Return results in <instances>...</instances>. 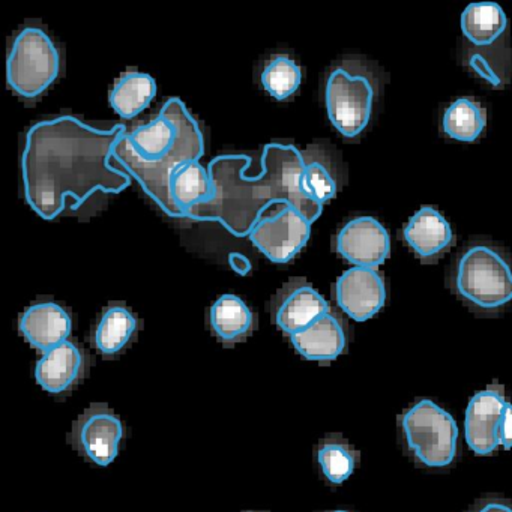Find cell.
<instances>
[{
  "label": "cell",
  "mask_w": 512,
  "mask_h": 512,
  "mask_svg": "<svg viewBox=\"0 0 512 512\" xmlns=\"http://www.w3.org/2000/svg\"><path fill=\"white\" fill-rule=\"evenodd\" d=\"M125 133L124 125L100 130L70 115L32 125L22 154L28 205L44 220H56L68 202L79 208L97 194L122 193L131 176L112 155Z\"/></svg>",
  "instance_id": "1"
},
{
  "label": "cell",
  "mask_w": 512,
  "mask_h": 512,
  "mask_svg": "<svg viewBox=\"0 0 512 512\" xmlns=\"http://www.w3.org/2000/svg\"><path fill=\"white\" fill-rule=\"evenodd\" d=\"M251 157L227 154L209 163L214 197L199 203L185 218L218 221L227 232L238 238L250 236L265 211L281 203L293 206L311 224L322 215L323 205L305 196L301 176L305 167L304 152L296 146L268 143L260 157L259 175L248 176Z\"/></svg>",
  "instance_id": "2"
},
{
  "label": "cell",
  "mask_w": 512,
  "mask_h": 512,
  "mask_svg": "<svg viewBox=\"0 0 512 512\" xmlns=\"http://www.w3.org/2000/svg\"><path fill=\"white\" fill-rule=\"evenodd\" d=\"M203 154L205 139L199 122L179 98H170L154 121L119 139L112 163L136 179L169 217L185 218L170 196V179L178 167L199 163Z\"/></svg>",
  "instance_id": "3"
},
{
  "label": "cell",
  "mask_w": 512,
  "mask_h": 512,
  "mask_svg": "<svg viewBox=\"0 0 512 512\" xmlns=\"http://www.w3.org/2000/svg\"><path fill=\"white\" fill-rule=\"evenodd\" d=\"M58 43L41 25H26L14 35L8 50L7 82L22 100L43 97L61 76Z\"/></svg>",
  "instance_id": "4"
},
{
  "label": "cell",
  "mask_w": 512,
  "mask_h": 512,
  "mask_svg": "<svg viewBox=\"0 0 512 512\" xmlns=\"http://www.w3.org/2000/svg\"><path fill=\"white\" fill-rule=\"evenodd\" d=\"M455 289L473 307L499 310L512 301L511 265L494 248L473 245L458 260Z\"/></svg>",
  "instance_id": "5"
},
{
  "label": "cell",
  "mask_w": 512,
  "mask_h": 512,
  "mask_svg": "<svg viewBox=\"0 0 512 512\" xmlns=\"http://www.w3.org/2000/svg\"><path fill=\"white\" fill-rule=\"evenodd\" d=\"M410 454L427 467H445L457 454L458 427L451 413L434 401H416L400 416Z\"/></svg>",
  "instance_id": "6"
},
{
  "label": "cell",
  "mask_w": 512,
  "mask_h": 512,
  "mask_svg": "<svg viewBox=\"0 0 512 512\" xmlns=\"http://www.w3.org/2000/svg\"><path fill=\"white\" fill-rule=\"evenodd\" d=\"M374 97L373 80L364 70L338 65L326 77L325 104L329 121L347 139H355L370 124Z\"/></svg>",
  "instance_id": "7"
},
{
  "label": "cell",
  "mask_w": 512,
  "mask_h": 512,
  "mask_svg": "<svg viewBox=\"0 0 512 512\" xmlns=\"http://www.w3.org/2000/svg\"><path fill=\"white\" fill-rule=\"evenodd\" d=\"M311 236V223L293 206L281 203L271 217H263L251 232L257 250L271 262L284 265L301 253Z\"/></svg>",
  "instance_id": "8"
},
{
  "label": "cell",
  "mask_w": 512,
  "mask_h": 512,
  "mask_svg": "<svg viewBox=\"0 0 512 512\" xmlns=\"http://www.w3.org/2000/svg\"><path fill=\"white\" fill-rule=\"evenodd\" d=\"M124 424L106 404L95 403L74 422L70 442L74 448L98 466H109L119 452Z\"/></svg>",
  "instance_id": "9"
},
{
  "label": "cell",
  "mask_w": 512,
  "mask_h": 512,
  "mask_svg": "<svg viewBox=\"0 0 512 512\" xmlns=\"http://www.w3.org/2000/svg\"><path fill=\"white\" fill-rule=\"evenodd\" d=\"M335 251L355 268L377 269L391 254V239L376 218H353L338 232Z\"/></svg>",
  "instance_id": "10"
},
{
  "label": "cell",
  "mask_w": 512,
  "mask_h": 512,
  "mask_svg": "<svg viewBox=\"0 0 512 512\" xmlns=\"http://www.w3.org/2000/svg\"><path fill=\"white\" fill-rule=\"evenodd\" d=\"M506 403L505 388L497 382L470 398L464 419V433L467 445L475 454H493L500 445L497 431Z\"/></svg>",
  "instance_id": "11"
},
{
  "label": "cell",
  "mask_w": 512,
  "mask_h": 512,
  "mask_svg": "<svg viewBox=\"0 0 512 512\" xmlns=\"http://www.w3.org/2000/svg\"><path fill=\"white\" fill-rule=\"evenodd\" d=\"M272 322L293 335L329 313L326 299L305 280H292L281 287L272 301Z\"/></svg>",
  "instance_id": "12"
},
{
  "label": "cell",
  "mask_w": 512,
  "mask_h": 512,
  "mask_svg": "<svg viewBox=\"0 0 512 512\" xmlns=\"http://www.w3.org/2000/svg\"><path fill=\"white\" fill-rule=\"evenodd\" d=\"M338 307L356 322L376 316L386 302L383 275L377 269L352 268L335 283Z\"/></svg>",
  "instance_id": "13"
},
{
  "label": "cell",
  "mask_w": 512,
  "mask_h": 512,
  "mask_svg": "<svg viewBox=\"0 0 512 512\" xmlns=\"http://www.w3.org/2000/svg\"><path fill=\"white\" fill-rule=\"evenodd\" d=\"M88 367V353L68 340L44 352L35 365V379L50 394L61 395L71 391L85 377Z\"/></svg>",
  "instance_id": "14"
},
{
  "label": "cell",
  "mask_w": 512,
  "mask_h": 512,
  "mask_svg": "<svg viewBox=\"0 0 512 512\" xmlns=\"http://www.w3.org/2000/svg\"><path fill=\"white\" fill-rule=\"evenodd\" d=\"M19 329L32 347L49 352L53 347L68 341L73 331V319L56 302H35L20 316Z\"/></svg>",
  "instance_id": "15"
},
{
  "label": "cell",
  "mask_w": 512,
  "mask_h": 512,
  "mask_svg": "<svg viewBox=\"0 0 512 512\" xmlns=\"http://www.w3.org/2000/svg\"><path fill=\"white\" fill-rule=\"evenodd\" d=\"M403 236L413 253L425 263L439 259L454 244V232L448 221L430 206H424L410 218Z\"/></svg>",
  "instance_id": "16"
},
{
  "label": "cell",
  "mask_w": 512,
  "mask_h": 512,
  "mask_svg": "<svg viewBox=\"0 0 512 512\" xmlns=\"http://www.w3.org/2000/svg\"><path fill=\"white\" fill-rule=\"evenodd\" d=\"M299 355L310 361L331 362L346 349L347 335L343 320L337 314L326 313L319 320L290 335Z\"/></svg>",
  "instance_id": "17"
},
{
  "label": "cell",
  "mask_w": 512,
  "mask_h": 512,
  "mask_svg": "<svg viewBox=\"0 0 512 512\" xmlns=\"http://www.w3.org/2000/svg\"><path fill=\"white\" fill-rule=\"evenodd\" d=\"M209 325L226 346L241 343L256 328V316L239 296H220L209 310Z\"/></svg>",
  "instance_id": "18"
},
{
  "label": "cell",
  "mask_w": 512,
  "mask_h": 512,
  "mask_svg": "<svg viewBox=\"0 0 512 512\" xmlns=\"http://www.w3.org/2000/svg\"><path fill=\"white\" fill-rule=\"evenodd\" d=\"M139 320L136 314L122 304L104 308L92 332V344L104 356L121 353L136 337Z\"/></svg>",
  "instance_id": "19"
},
{
  "label": "cell",
  "mask_w": 512,
  "mask_h": 512,
  "mask_svg": "<svg viewBox=\"0 0 512 512\" xmlns=\"http://www.w3.org/2000/svg\"><path fill=\"white\" fill-rule=\"evenodd\" d=\"M157 95V82L154 77L137 70H128L116 79L109 101L112 109L121 118L133 119L148 109Z\"/></svg>",
  "instance_id": "20"
},
{
  "label": "cell",
  "mask_w": 512,
  "mask_h": 512,
  "mask_svg": "<svg viewBox=\"0 0 512 512\" xmlns=\"http://www.w3.org/2000/svg\"><path fill=\"white\" fill-rule=\"evenodd\" d=\"M505 13L494 2L470 4L461 14V31L469 43L481 49L493 46L506 31Z\"/></svg>",
  "instance_id": "21"
},
{
  "label": "cell",
  "mask_w": 512,
  "mask_h": 512,
  "mask_svg": "<svg viewBox=\"0 0 512 512\" xmlns=\"http://www.w3.org/2000/svg\"><path fill=\"white\" fill-rule=\"evenodd\" d=\"M170 196L184 217L194 206L211 200L214 197V184L209 169L200 163L178 167L170 179Z\"/></svg>",
  "instance_id": "22"
},
{
  "label": "cell",
  "mask_w": 512,
  "mask_h": 512,
  "mask_svg": "<svg viewBox=\"0 0 512 512\" xmlns=\"http://www.w3.org/2000/svg\"><path fill=\"white\" fill-rule=\"evenodd\" d=\"M487 116L481 104L472 98H458L446 109L442 119L443 133L458 142L472 143L481 136Z\"/></svg>",
  "instance_id": "23"
},
{
  "label": "cell",
  "mask_w": 512,
  "mask_h": 512,
  "mask_svg": "<svg viewBox=\"0 0 512 512\" xmlns=\"http://www.w3.org/2000/svg\"><path fill=\"white\" fill-rule=\"evenodd\" d=\"M317 463L325 478L332 484H341L350 478L359 461V452L341 436L331 434L317 446Z\"/></svg>",
  "instance_id": "24"
},
{
  "label": "cell",
  "mask_w": 512,
  "mask_h": 512,
  "mask_svg": "<svg viewBox=\"0 0 512 512\" xmlns=\"http://www.w3.org/2000/svg\"><path fill=\"white\" fill-rule=\"evenodd\" d=\"M260 82L274 100L286 101L298 92L302 70L290 56H272L260 74Z\"/></svg>",
  "instance_id": "25"
},
{
  "label": "cell",
  "mask_w": 512,
  "mask_h": 512,
  "mask_svg": "<svg viewBox=\"0 0 512 512\" xmlns=\"http://www.w3.org/2000/svg\"><path fill=\"white\" fill-rule=\"evenodd\" d=\"M305 167L301 176V188L305 196L325 205L337 196L338 181L331 163L320 154L304 152Z\"/></svg>",
  "instance_id": "26"
},
{
  "label": "cell",
  "mask_w": 512,
  "mask_h": 512,
  "mask_svg": "<svg viewBox=\"0 0 512 512\" xmlns=\"http://www.w3.org/2000/svg\"><path fill=\"white\" fill-rule=\"evenodd\" d=\"M500 445L505 449L512 448V404L506 403L500 418L499 431H497Z\"/></svg>",
  "instance_id": "27"
},
{
  "label": "cell",
  "mask_w": 512,
  "mask_h": 512,
  "mask_svg": "<svg viewBox=\"0 0 512 512\" xmlns=\"http://www.w3.org/2000/svg\"><path fill=\"white\" fill-rule=\"evenodd\" d=\"M229 263L233 271L239 275H247L251 271V262L244 254L232 253L229 256Z\"/></svg>",
  "instance_id": "28"
},
{
  "label": "cell",
  "mask_w": 512,
  "mask_h": 512,
  "mask_svg": "<svg viewBox=\"0 0 512 512\" xmlns=\"http://www.w3.org/2000/svg\"><path fill=\"white\" fill-rule=\"evenodd\" d=\"M473 512H512V506L503 500H488Z\"/></svg>",
  "instance_id": "29"
},
{
  "label": "cell",
  "mask_w": 512,
  "mask_h": 512,
  "mask_svg": "<svg viewBox=\"0 0 512 512\" xmlns=\"http://www.w3.org/2000/svg\"><path fill=\"white\" fill-rule=\"evenodd\" d=\"M334 512H347V511H341V509H338V511H334Z\"/></svg>",
  "instance_id": "30"
},
{
  "label": "cell",
  "mask_w": 512,
  "mask_h": 512,
  "mask_svg": "<svg viewBox=\"0 0 512 512\" xmlns=\"http://www.w3.org/2000/svg\"><path fill=\"white\" fill-rule=\"evenodd\" d=\"M248 512H254V511H248Z\"/></svg>",
  "instance_id": "31"
}]
</instances>
